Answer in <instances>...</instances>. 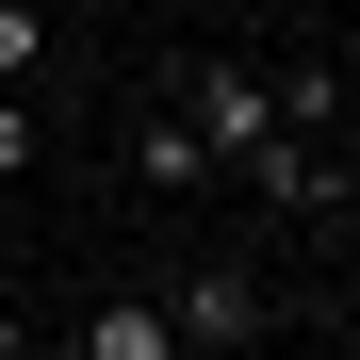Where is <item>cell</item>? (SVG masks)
<instances>
[{
    "label": "cell",
    "mask_w": 360,
    "mask_h": 360,
    "mask_svg": "<svg viewBox=\"0 0 360 360\" xmlns=\"http://www.w3.org/2000/svg\"><path fill=\"white\" fill-rule=\"evenodd\" d=\"M180 115L213 131V164H246V148L278 131V82H262V66H197V98H180Z\"/></svg>",
    "instance_id": "cell-1"
},
{
    "label": "cell",
    "mask_w": 360,
    "mask_h": 360,
    "mask_svg": "<svg viewBox=\"0 0 360 360\" xmlns=\"http://www.w3.org/2000/svg\"><path fill=\"white\" fill-rule=\"evenodd\" d=\"M262 328H278V311H262V278H246V262L180 278V344H213V360H229V344H262Z\"/></svg>",
    "instance_id": "cell-2"
},
{
    "label": "cell",
    "mask_w": 360,
    "mask_h": 360,
    "mask_svg": "<svg viewBox=\"0 0 360 360\" xmlns=\"http://www.w3.org/2000/svg\"><path fill=\"white\" fill-rule=\"evenodd\" d=\"M131 180H148V197H213V131H197V115H148V131H131Z\"/></svg>",
    "instance_id": "cell-3"
},
{
    "label": "cell",
    "mask_w": 360,
    "mask_h": 360,
    "mask_svg": "<svg viewBox=\"0 0 360 360\" xmlns=\"http://www.w3.org/2000/svg\"><path fill=\"white\" fill-rule=\"evenodd\" d=\"M229 180H246L262 213H328V164H311V131H295V115H278V131H262L246 164H229Z\"/></svg>",
    "instance_id": "cell-4"
},
{
    "label": "cell",
    "mask_w": 360,
    "mask_h": 360,
    "mask_svg": "<svg viewBox=\"0 0 360 360\" xmlns=\"http://www.w3.org/2000/svg\"><path fill=\"white\" fill-rule=\"evenodd\" d=\"M180 344V295H164V311H82V360H164Z\"/></svg>",
    "instance_id": "cell-5"
},
{
    "label": "cell",
    "mask_w": 360,
    "mask_h": 360,
    "mask_svg": "<svg viewBox=\"0 0 360 360\" xmlns=\"http://www.w3.org/2000/svg\"><path fill=\"white\" fill-rule=\"evenodd\" d=\"M49 66V17H33V0H0V82H33Z\"/></svg>",
    "instance_id": "cell-6"
},
{
    "label": "cell",
    "mask_w": 360,
    "mask_h": 360,
    "mask_svg": "<svg viewBox=\"0 0 360 360\" xmlns=\"http://www.w3.org/2000/svg\"><path fill=\"white\" fill-rule=\"evenodd\" d=\"M33 164H49V131H33V98H17V82H0V180H33Z\"/></svg>",
    "instance_id": "cell-7"
},
{
    "label": "cell",
    "mask_w": 360,
    "mask_h": 360,
    "mask_svg": "<svg viewBox=\"0 0 360 360\" xmlns=\"http://www.w3.org/2000/svg\"><path fill=\"white\" fill-rule=\"evenodd\" d=\"M344 115H360V66H344Z\"/></svg>",
    "instance_id": "cell-8"
},
{
    "label": "cell",
    "mask_w": 360,
    "mask_h": 360,
    "mask_svg": "<svg viewBox=\"0 0 360 360\" xmlns=\"http://www.w3.org/2000/svg\"><path fill=\"white\" fill-rule=\"evenodd\" d=\"M0 344H17V311H0Z\"/></svg>",
    "instance_id": "cell-9"
}]
</instances>
